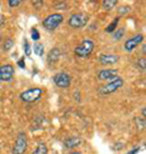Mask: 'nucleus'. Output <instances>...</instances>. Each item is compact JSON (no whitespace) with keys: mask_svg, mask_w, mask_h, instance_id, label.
Segmentation results:
<instances>
[{"mask_svg":"<svg viewBox=\"0 0 146 154\" xmlns=\"http://www.w3.org/2000/svg\"><path fill=\"white\" fill-rule=\"evenodd\" d=\"M140 152V148L139 147H136V148H134V149H132V150H129L127 154H138Z\"/></svg>","mask_w":146,"mask_h":154,"instance_id":"obj_28","label":"nucleus"},{"mask_svg":"<svg viewBox=\"0 0 146 154\" xmlns=\"http://www.w3.org/2000/svg\"><path fill=\"white\" fill-rule=\"evenodd\" d=\"M48 153H49V149H48L46 144L43 143V142H40L38 146H36V148L33 150L32 154H48Z\"/></svg>","mask_w":146,"mask_h":154,"instance_id":"obj_14","label":"nucleus"},{"mask_svg":"<svg viewBox=\"0 0 146 154\" xmlns=\"http://www.w3.org/2000/svg\"><path fill=\"white\" fill-rule=\"evenodd\" d=\"M63 22V16L61 14H51L43 21V27L48 30H55Z\"/></svg>","mask_w":146,"mask_h":154,"instance_id":"obj_5","label":"nucleus"},{"mask_svg":"<svg viewBox=\"0 0 146 154\" xmlns=\"http://www.w3.org/2000/svg\"><path fill=\"white\" fill-rule=\"evenodd\" d=\"M81 142H82V140L79 137H76V136L75 137H68L65 141V147L68 148V149H73V148L78 147L81 144Z\"/></svg>","mask_w":146,"mask_h":154,"instance_id":"obj_13","label":"nucleus"},{"mask_svg":"<svg viewBox=\"0 0 146 154\" xmlns=\"http://www.w3.org/2000/svg\"><path fill=\"white\" fill-rule=\"evenodd\" d=\"M145 62H146V60H145V57H142V58H139V61H138V68L139 69H141L142 72L145 70Z\"/></svg>","mask_w":146,"mask_h":154,"instance_id":"obj_24","label":"nucleus"},{"mask_svg":"<svg viewBox=\"0 0 146 154\" xmlns=\"http://www.w3.org/2000/svg\"><path fill=\"white\" fill-rule=\"evenodd\" d=\"M33 6H35V9H40V6H43V2H33Z\"/></svg>","mask_w":146,"mask_h":154,"instance_id":"obj_27","label":"nucleus"},{"mask_svg":"<svg viewBox=\"0 0 146 154\" xmlns=\"http://www.w3.org/2000/svg\"><path fill=\"white\" fill-rule=\"evenodd\" d=\"M142 42H144V35H142V34H136V35L132 36L130 39H128V40L124 43V50L130 52V51H133L136 46H139Z\"/></svg>","mask_w":146,"mask_h":154,"instance_id":"obj_10","label":"nucleus"},{"mask_svg":"<svg viewBox=\"0 0 146 154\" xmlns=\"http://www.w3.org/2000/svg\"><path fill=\"white\" fill-rule=\"evenodd\" d=\"M123 34H124V29H123V28H119L118 30H116V32L113 33V38H115L116 40H119L123 36Z\"/></svg>","mask_w":146,"mask_h":154,"instance_id":"obj_22","label":"nucleus"},{"mask_svg":"<svg viewBox=\"0 0 146 154\" xmlns=\"http://www.w3.org/2000/svg\"><path fill=\"white\" fill-rule=\"evenodd\" d=\"M54 83L60 89H67V88H69V85L72 83V78H71V75L68 73L61 72V73H57L54 76Z\"/></svg>","mask_w":146,"mask_h":154,"instance_id":"obj_7","label":"nucleus"},{"mask_svg":"<svg viewBox=\"0 0 146 154\" xmlns=\"http://www.w3.org/2000/svg\"><path fill=\"white\" fill-rule=\"evenodd\" d=\"M17 66H18L20 68H22V69H24V68H26V62H24V57H22L21 60H18V61H17Z\"/></svg>","mask_w":146,"mask_h":154,"instance_id":"obj_26","label":"nucleus"},{"mask_svg":"<svg viewBox=\"0 0 146 154\" xmlns=\"http://www.w3.org/2000/svg\"><path fill=\"white\" fill-rule=\"evenodd\" d=\"M118 78V70L117 69H102L97 72V79L99 80H110L112 82Z\"/></svg>","mask_w":146,"mask_h":154,"instance_id":"obj_9","label":"nucleus"},{"mask_svg":"<svg viewBox=\"0 0 146 154\" xmlns=\"http://www.w3.org/2000/svg\"><path fill=\"white\" fill-rule=\"evenodd\" d=\"M94 48H95V44L93 40L90 39H85L83 40L78 46H76L75 49V55L79 58H87L91 55V52L94 51Z\"/></svg>","mask_w":146,"mask_h":154,"instance_id":"obj_1","label":"nucleus"},{"mask_svg":"<svg viewBox=\"0 0 146 154\" xmlns=\"http://www.w3.org/2000/svg\"><path fill=\"white\" fill-rule=\"evenodd\" d=\"M43 89L40 88H33V89H28L26 91H23L21 95H20V98L21 101L26 102V103H34L38 100L42 98L43 96Z\"/></svg>","mask_w":146,"mask_h":154,"instance_id":"obj_2","label":"nucleus"},{"mask_svg":"<svg viewBox=\"0 0 146 154\" xmlns=\"http://www.w3.org/2000/svg\"><path fill=\"white\" fill-rule=\"evenodd\" d=\"M123 84H124V80H123L122 78H117V79H115V80H112V82L107 83L106 85L101 86V88L99 89V94H100V95H103V96L111 95V94L116 92L118 89H121V88L123 86Z\"/></svg>","mask_w":146,"mask_h":154,"instance_id":"obj_4","label":"nucleus"},{"mask_svg":"<svg viewBox=\"0 0 146 154\" xmlns=\"http://www.w3.org/2000/svg\"><path fill=\"white\" fill-rule=\"evenodd\" d=\"M99 61L102 66H112L119 61V56L113 54H102L99 56Z\"/></svg>","mask_w":146,"mask_h":154,"instance_id":"obj_11","label":"nucleus"},{"mask_svg":"<svg viewBox=\"0 0 146 154\" xmlns=\"http://www.w3.org/2000/svg\"><path fill=\"white\" fill-rule=\"evenodd\" d=\"M23 51H24V55L26 56H30L32 55V48H30L28 40H26V39L23 42Z\"/></svg>","mask_w":146,"mask_h":154,"instance_id":"obj_21","label":"nucleus"},{"mask_svg":"<svg viewBox=\"0 0 146 154\" xmlns=\"http://www.w3.org/2000/svg\"><path fill=\"white\" fill-rule=\"evenodd\" d=\"M145 113H146V109H145V107L142 108V118H145Z\"/></svg>","mask_w":146,"mask_h":154,"instance_id":"obj_31","label":"nucleus"},{"mask_svg":"<svg viewBox=\"0 0 146 154\" xmlns=\"http://www.w3.org/2000/svg\"><path fill=\"white\" fill-rule=\"evenodd\" d=\"M4 23H5V18L3 17V15H0V27H2Z\"/></svg>","mask_w":146,"mask_h":154,"instance_id":"obj_30","label":"nucleus"},{"mask_svg":"<svg viewBox=\"0 0 146 154\" xmlns=\"http://www.w3.org/2000/svg\"><path fill=\"white\" fill-rule=\"evenodd\" d=\"M33 51L36 56H44V45L43 44H34L33 46Z\"/></svg>","mask_w":146,"mask_h":154,"instance_id":"obj_17","label":"nucleus"},{"mask_svg":"<svg viewBox=\"0 0 146 154\" xmlns=\"http://www.w3.org/2000/svg\"><path fill=\"white\" fill-rule=\"evenodd\" d=\"M118 4V2L117 0H105V2H102V6H103V9L105 10H112L116 5Z\"/></svg>","mask_w":146,"mask_h":154,"instance_id":"obj_15","label":"nucleus"},{"mask_svg":"<svg viewBox=\"0 0 146 154\" xmlns=\"http://www.w3.org/2000/svg\"><path fill=\"white\" fill-rule=\"evenodd\" d=\"M124 9H119V14H125V12H128L129 10H130V8L129 6H123Z\"/></svg>","mask_w":146,"mask_h":154,"instance_id":"obj_29","label":"nucleus"},{"mask_svg":"<svg viewBox=\"0 0 146 154\" xmlns=\"http://www.w3.org/2000/svg\"><path fill=\"white\" fill-rule=\"evenodd\" d=\"M60 56H61L60 49L59 48H54V49H51L49 51V54L46 56V61H48L49 64H54V63H56L60 60Z\"/></svg>","mask_w":146,"mask_h":154,"instance_id":"obj_12","label":"nucleus"},{"mask_svg":"<svg viewBox=\"0 0 146 154\" xmlns=\"http://www.w3.org/2000/svg\"><path fill=\"white\" fill-rule=\"evenodd\" d=\"M15 45V43H14V40L12 39H6L5 42H4V45H3V50L5 51V52H8V51H10L11 49H12V46Z\"/></svg>","mask_w":146,"mask_h":154,"instance_id":"obj_18","label":"nucleus"},{"mask_svg":"<svg viewBox=\"0 0 146 154\" xmlns=\"http://www.w3.org/2000/svg\"><path fill=\"white\" fill-rule=\"evenodd\" d=\"M30 38H32L33 42H38L40 39V34H39V32H38L36 28H32L30 29Z\"/></svg>","mask_w":146,"mask_h":154,"instance_id":"obj_19","label":"nucleus"},{"mask_svg":"<svg viewBox=\"0 0 146 154\" xmlns=\"http://www.w3.org/2000/svg\"><path fill=\"white\" fill-rule=\"evenodd\" d=\"M69 154H81L79 152H72V153H69Z\"/></svg>","mask_w":146,"mask_h":154,"instance_id":"obj_32","label":"nucleus"},{"mask_svg":"<svg viewBox=\"0 0 146 154\" xmlns=\"http://www.w3.org/2000/svg\"><path fill=\"white\" fill-rule=\"evenodd\" d=\"M135 123H136V128H138V130H139V131L145 129V124H146L145 118L139 117V118H136V119H135Z\"/></svg>","mask_w":146,"mask_h":154,"instance_id":"obj_20","label":"nucleus"},{"mask_svg":"<svg viewBox=\"0 0 146 154\" xmlns=\"http://www.w3.org/2000/svg\"><path fill=\"white\" fill-rule=\"evenodd\" d=\"M27 146H28V140L26 134L20 132L16 137L15 146L12 148V154H24V152L27 150Z\"/></svg>","mask_w":146,"mask_h":154,"instance_id":"obj_6","label":"nucleus"},{"mask_svg":"<svg viewBox=\"0 0 146 154\" xmlns=\"http://www.w3.org/2000/svg\"><path fill=\"white\" fill-rule=\"evenodd\" d=\"M21 0H10L9 2V6L10 8H16V6H18V5H21Z\"/></svg>","mask_w":146,"mask_h":154,"instance_id":"obj_25","label":"nucleus"},{"mask_svg":"<svg viewBox=\"0 0 146 154\" xmlns=\"http://www.w3.org/2000/svg\"><path fill=\"white\" fill-rule=\"evenodd\" d=\"M119 20H121V17H119V16H117V17H116L111 23L108 24V27H107L105 30H106L107 33H112V32H115V30H116V27H117V24H118V22H119Z\"/></svg>","mask_w":146,"mask_h":154,"instance_id":"obj_16","label":"nucleus"},{"mask_svg":"<svg viewBox=\"0 0 146 154\" xmlns=\"http://www.w3.org/2000/svg\"><path fill=\"white\" fill-rule=\"evenodd\" d=\"M89 22V16L87 14L83 12H77V14H73L69 18H68V26L73 29H79L83 28L88 24Z\"/></svg>","mask_w":146,"mask_h":154,"instance_id":"obj_3","label":"nucleus"},{"mask_svg":"<svg viewBox=\"0 0 146 154\" xmlns=\"http://www.w3.org/2000/svg\"><path fill=\"white\" fill-rule=\"evenodd\" d=\"M15 68L12 64H2L0 66V82H10L14 79Z\"/></svg>","mask_w":146,"mask_h":154,"instance_id":"obj_8","label":"nucleus"},{"mask_svg":"<svg viewBox=\"0 0 146 154\" xmlns=\"http://www.w3.org/2000/svg\"><path fill=\"white\" fill-rule=\"evenodd\" d=\"M54 8H55V9H57V10H67V9H68V8H67V4H66V3H63V2L56 3V4L54 5Z\"/></svg>","mask_w":146,"mask_h":154,"instance_id":"obj_23","label":"nucleus"},{"mask_svg":"<svg viewBox=\"0 0 146 154\" xmlns=\"http://www.w3.org/2000/svg\"><path fill=\"white\" fill-rule=\"evenodd\" d=\"M0 40H2V36H0Z\"/></svg>","mask_w":146,"mask_h":154,"instance_id":"obj_33","label":"nucleus"}]
</instances>
